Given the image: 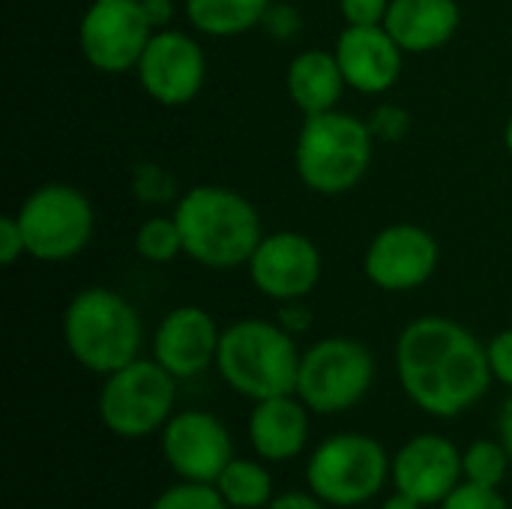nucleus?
Wrapping results in <instances>:
<instances>
[{
    "instance_id": "17",
    "label": "nucleus",
    "mask_w": 512,
    "mask_h": 509,
    "mask_svg": "<svg viewBox=\"0 0 512 509\" xmlns=\"http://www.w3.org/2000/svg\"><path fill=\"white\" fill-rule=\"evenodd\" d=\"M336 60L345 75V84L357 93H387L402 75L405 51L390 36L384 24L354 27L348 24L336 39Z\"/></svg>"
},
{
    "instance_id": "2",
    "label": "nucleus",
    "mask_w": 512,
    "mask_h": 509,
    "mask_svg": "<svg viewBox=\"0 0 512 509\" xmlns=\"http://www.w3.org/2000/svg\"><path fill=\"white\" fill-rule=\"evenodd\" d=\"M174 219L183 252L210 270H234L249 264L264 240L255 204L228 186H195L177 198Z\"/></svg>"
},
{
    "instance_id": "5",
    "label": "nucleus",
    "mask_w": 512,
    "mask_h": 509,
    "mask_svg": "<svg viewBox=\"0 0 512 509\" xmlns=\"http://www.w3.org/2000/svg\"><path fill=\"white\" fill-rule=\"evenodd\" d=\"M372 153V126L333 108L324 114H306L294 147V165L306 189L333 198L351 192L366 177Z\"/></svg>"
},
{
    "instance_id": "4",
    "label": "nucleus",
    "mask_w": 512,
    "mask_h": 509,
    "mask_svg": "<svg viewBox=\"0 0 512 509\" xmlns=\"http://www.w3.org/2000/svg\"><path fill=\"white\" fill-rule=\"evenodd\" d=\"M141 342V315L111 288H84L63 312V345L69 357L93 375L105 378L138 360Z\"/></svg>"
},
{
    "instance_id": "36",
    "label": "nucleus",
    "mask_w": 512,
    "mask_h": 509,
    "mask_svg": "<svg viewBox=\"0 0 512 509\" xmlns=\"http://www.w3.org/2000/svg\"><path fill=\"white\" fill-rule=\"evenodd\" d=\"M498 438H501V444L507 447L512 462V396L504 402V408H501V414H498Z\"/></svg>"
},
{
    "instance_id": "23",
    "label": "nucleus",
    "mask_w": 512,
    "mask_h": 509,
    "mask_svg": "<svg viewBox=\"0 0 512 509\" xmlns=\"http://www.w3.org/2000/svg\"><path fill=\"white\" fill-rule=\"evenodd\" d=\"M462 468H465V480L468 483H480V486H492L501 489V483L507 480L512 462L507 447L492 438L474 441L468 444V450L462 453Z\"/></svg>"
},
{
    "instance_id": "22",
    "label": "nucleus",
    "mask_w": 512,
    "mask_h": 509,
    "mask_svg": "<svg viewBox=\"0 0 512 509\" xmlns=\"http://www.w3.org/2000/svg\"><path fill=\"white\" fill-rule=\"evenodd\" d=\"M231 509H264L273 498V477L264 459H231L213 483Z\"/></svg>"
},
{
    "instance_id": "10",
    "label": "nucleus",
    "mask_w": 512,
    "mask_h": 509,
    "mask_svg": "<svg viewBox=\"0 0 512 509\" xmlns=\"http://www.w3.org/2000/svg\"><path fill=\"white\" fill-rule=\"evenodd\" d=\"M153 33L141 0H93L81 15L78 45L93 69L120 75L138 66Z\"/></svg>"
},
{
    "instance_id": "9",
    "label": "nucleus",
    "mask_w": 512,
    "mask_h": 509,
    "mask_svg": "<svg viewBox=\"0 0 512 509\" xmlns=\"http://www.w3.org/2000/svg\"><path fill=\"white\" fill-rule=\"evenodd\" d=\"M15 216L24 231L27 255L48 264L81 255L96 231L90 198L69 183H45L33 189Z\"/></svg>"
},
{
    "instance_id": "29",
    "label": "nucleus",
    "mask_w": 512,
    "mask_h": 509,
    "mask_svg": "<svg viewBox=\"0 0 512 509\" xmlns=\"http://www.w3.org/2000/svg\"><path fill=\"white\" fill-rule=\"evenodd\" d=\"M264 30L273 36V39H294L303 27L300 21V12L288 3H270L267 15H264Z\"/></svg>"
},
{
    "instance_id": "24",
    "label": "nucleus",
    "mask_w": 512,
    "mask_h": 509,
    "mask_svg": "<svg viewBox=\"0 0 512 509\" xmlns=\"http://www.w3.org/2000/svg\"><path fill=\"white\" fill-rule=\"evenodd\" d=\"M135 252L150 264H168L183 252V237L171 216H150L135 231Z\"/></svg>"
},
{
    "instance_id": "8",
    "label": "nucleus",
    "mask_w": 512,
    "mask_h": 509,
    "mask_svg": "<svg viewBox=\"0 0 512 509\" xmlns=\"http://www.w3.org/2000/svg\"><path fill=\"white\" fill-rule=\"evenodd\" d=\"M375 384V357L348 336H327L300 357L297 396L312 414L330 417L357 408Z\"/></svg>"
},
{
    "instance_id": "13",
    "label": "nucleus",
    "mask_w": 512,
    "mask_h": 509,
    "mask_svg": "<svg viewBox=\"0 0 512 509\" xmlns=\"http://www.w3.org/2000/svg\"><path fill=\"white\" fill-rule=\"evenodd\" d=\"M366 279L390 294H405L432 279L438 270V240L411 222H396L378 231L363 258Z\"/></svg>"
},
{
    "instance_id": "18",
    "label": "nucleus",
    "mask_w": 512,
    "mask_h": 509,
    "mask_svg": "<svg viewBox=\"0 0 512 509\" xmlns=\"http://www.w3.org/2000/svg\"><path fill=\"white\" fill-rule=\"evenodd\" d=\"M309 408L297 393L255 402L249 414V444L264 462H291L309 447Z\"/></svg>"
},
{
    "instance_id": "16",
    "label": "nucleus",
    "mask_w": 512,
    "mask_h": 509,
    "mask_svg": "<svg viewBox=\"0 0 512 509\" xmlns=\"http://www.w3.org/2000/svg\"><path fill=\"white\" fill-rule=\"evenodd\" d=\"M222 330L201 306L171 309L153 333V360L177 381L198 378L216 363Z\"/></svg>"
},
{
    "instance_id": "35",
    "label": "nucleus",
    "mask_w": 512,
    "mask_h": 509,
    "mask_svg": "<svg viewBox=\"0 0 512 509\" xmlns=\"http://www.w3.org/2000/svg\"><path fill=\"white\" fill-rule=\"evenodd\" d=\"M144 3V12L153 24V30H165L168 21L174 18V3L171 0H141Z\"/></svg>"
},
{
    "instance_id": "11",
    "label": "nucleus",
    "mask_w": 512,
    "mask_h": 509,
    "mask_svg": "<svg viewBox=\"0 0 512 509\" xmlns=\"http://www.w3.org/2000/svg\"><path fill=\"white\" fill-rule=\"evenodd\" d=\"M135 72L153 102L180 108L201 93L207 78V57L189 33L165 27L153 33Z\"/></svg>"
},
{
    "instance_id": "34",
    "label": "nucleus",
    "mask_w": 512,
    "mask_h": 509,
    "mask_svg": "<svg viewBox=\"0 0 512 509\" xmlns=\"http://www.w3.org/2000/svg\"><path fill=\"white\" fill-rule=\"evenodd\" d=\"M327 504L321 498H315L312 492H285L276 495L264 509H324Z\"/></svg>"
},
{
    "instance_id": "38",
    "label": "nucleus",
    "mask_w": 512,
    "mask_h": 509,
    "mask_svg": "<svg viewBox=\"0 0 512 509\" xmlns=\"http://www.w3.org/2000/svg\"><path fill=\"white\" fill-rule=\"evenodd\" d=\"M504 144H507V153L512 156V117L507 120V126H504Z\"/></svg>"
},
{
    "instance_id": "28",
    "label": "nucleus",
    "mask_w": 512,
    "mask_h": 509,
    "mask_svg": "<svg viewBox=\"0 0 512 509\" xmlns=\"http://www.w3.org/2000/svg\"><path fill=\"white\" fill-rule=\"evenodd\" d=\"M390 3L393 0H339V9H342L345 24L375 27V24H384V18L390 12Z\"/></svg>"
},
{
    "instance_id": "7",
    "label": "nucleus",
    "mask_w": 512,
    "mask_h": 509,
    "mask_svg": "<svg viewBox=\"0 0 512 509\" xmlns=\"http://www.w3.org/2000/svg\"><path fill=\"white\" fill-rule=\"evenodd\" d=\"M177 378L156 360H132L129 366L105 375L99 390V420L102 426L126 441L162 432L174 417Z\"/></svg>"
},
{
    "instance_id": "30",
    "label": "nucleus",
    "mask_w": 512,
    "mask_h": 509,
    "mask_svg": "<svg viewBox=\"0 0 512 509\" xmlns=\"http://www.w3.org/2000/svg\"><path fill=\"white\" fill-rule=\"evenodd\" d=\"M369 126H372V135H378L384 141H399L411 129V120H408V114L402 108L384 105V108H375Z\"/></svg>"
},
{
    "instance_id": "32",
    "label": "nucleus",
    "mask_w": 512,
    "mask_h": 509,
    "mask_svg": "<svg viewBox=\"0 0 512 509\" xmlns=\"http://www.w3.org/2000/svg\"><path fill=\"white\" fill-rule=\"evenodd\" d=\"M21 255H27V243H24L18 216H3L0 219V261L12 267Z\"/></svg>"
},
{
    "instance_id": "19",
    "label": "nucleus",
    "mask_w": 512,
    "mask_h": 509,
    "mask_svg": "<svg viewBox=\"0 0 512 509\" xmlns=\"http://www.w3.org/2000/svg\"><path fill=\"white\" fill-rule=\"evenodd\" d=\"M456 0H393L384 27L405 54H426L447 45L459 30Z\"/></svg>"
},
{
    "instance_id": "20",
    "label": "nucleus",
    "mask_w": 512,
    "mask_h": 509,
    "mask_svg": "<svg viewBox=\"0 0 512 509\" xmlns=\"http://www.w3.org/2000/svg\"><path fill=\"white\" fill-rule=\"evenodd\" d=\"M285 87L303 114H324V111H333L339 105L342 90L348 84H345V75H342L333 51L309 48V51H300L288 63Z\"/></svg>"
},
{
    "instance_id": "31",
    "label": "nucleus",
    "mask_w": 512,
    "mask_h": 509,
    "mask_svg": "<svg viewBox=\"0 0 512 509\" xmlns=\"http://www.w3.org/2000/svg\"><path fill=\"white\" fill-rule=\"evenodd\" d=\"M486 348H489V366H492L495 381H501L512 390V327L501 330Z\"/></svg>"
},
{
    "instance_id": "15",
    "label": "nucleus",
    "mask_w": 512,
    "mask_h": 509,
    "mask_svg": "<svg viewBox=\"0 0 512 509\" xmlns=\"http://www.w3.org/2000/svg\"><path fill=\"white\" fill-rule=\"evenodd\" d=\"M462 480V450L444 435H414L393 456V489L411 495L423 507H441Z\"/></svg>"
},
{
    "instance_id": "3",
    "label": "nucleus",
    "mask_w": 512,
    "mask_h": 509,
    "mask_svg": "<svg viewBox=\"0 0 512 509\" xmlns=\"http://www.w3.org/2000/svg\"><path fill=\"white\" fill-rule=\"evenodd\" d=\"M300 357L294 336L279 321L243 318L222 330L216 369L237 396L261 402L297 393Z\"/></svg>"
},
{
    "instance_id": "6",
    "label": "nucleus",
    "mask_w": 512,
    "mask_h": 509,
    "mask_svg": "<svg viewBox=\"0 0 512 509\" xmlns=\"http://www.w3.org/2000/svg\"><path fill=\"white\" fill-rule=\"evenodd\" d=\"M393 480V459L384 444L363 432L324 438L306 462V486L327 507L354 509L375 501Z\"/></svg>"
},
{
    "instance_id": "12",
    "label": "nucleus",
    "mask_w": 512,
    "mask_h": 509,
    "mask_svg": "<svg viewBox=\"0 0 512 509\" xmlns=\"http://www.w3.org/2000/svg\"><path fill=\"white\" fill-rule=\"evenodd\" d=\"M162 459L189 483H216L234 459L228 426L210 411H180L162 429Z\"/></svg>"
},
{
    "instance_id": "25",
    "label": "nucleus",
    "mask_w": 512,
    "mask_h": 509,
    "mask_svg": "<svg viewBox=\"0 0 512 509\" xmlns=\"http://www.w3.org/2000/svg\"><path fill=\"white\" fill-rule=\"evenodd\" d=\"M150 509H231L225 504V498L219 495V489L213 483H189L180 480L177 486L165 489L162 495H156V501Z\"/></svg>"
},
{
    "instance_id": "1",
    "label": "nucleus",
    "mask_w": 512,
    "mask_h": 509,
    "mask_svg": "<svg viewBox=\"0 0 512 509\" xmlns=\"http://www.w3.org/2000/svg\"><path fill=\"white\" fill-rule=\"evenodd\" d=\"M396 378L429 417H462L492 387L489 348L459 321L423 315L396 339Z\"/></svg>"
},
{
    "instance_id": "14",
    "label": "nucleus",
    "mask_w": 512,
    "mask_h": 509,
    "mask_svg": "<svg viewBox=\"0 0 512 509\" xmlns=\"http://www.w3.org/2000/svg\"><path fill=\"white\" fill-rule=\"evenodd\" d=\"M246 267L255 291L276 303H288L306 300L315 291L324 261L312 237L300 231H276L264 234Z\"/></svg>"
},
{
    "instance_id": "21",
    "label": "nucleus",
    "mask_w": 512,
    "mask_h": 509,
    "mask_svg": "<svg viewBox=\"0 0 512 509\" xmlns=\"http://www.w3.org/2000/svg\"><path fill=\"white\" fill-rule=\"evenodd\" d=\"M273 0H186V18L189 24L216 39H231L240 33H249L258 27L267 15Z\"/></svg>"
},
{
    "instance_id": "37",
    "label": "nucleus",
    "mask_w": 512,
    "mask_h": 509,
    "mask_svg": "<svg viewBox=\"0 0 512 509\" xmlns=\"http://www.w3.org/2000/svg\"><path fill=\"white\" fill-rule=\"evenodd\" d=\"M381 509H423L420 501H414L411 495H405V492H393L390 498H384V504Z\"/></svg>"
},
{
    "instance_id": "27",
    "label": "nucleus",
    "mask_w": 512,
    "mask_h": 509,
    "mask_svg": "<svg viewBox=\"0 0 512 509\" xmlns=\"http://www.w3.org/2000/svg\"><path fill=\"white\" fill-rule=\"evenodd\" d=\"M441 509H510V504H507V498H504L498 489L462 480V483L444 498Z\"/></svg>"
},
{
    "instance_id": "33",
    "label": "nucleus",
    "mask_w": 512,
    "mask_h": 509,
    "mask_svg": "<svg viewBox=\"0 0 512 509\" xmlns=\"http://www.w3.org/2000/svg\"><path fill=\"white\" fill-rule=\"evenodd\" d=\"M279 324L291 333V336H300L312 327V309L303 303V300H288L282 303V312H279Z\"/></svg>"
},
{
    "instance_id": "26",
    "label": "nucleus",
    "mask_w": 512,
    "mask_h": 509,
    "mask_svg": "<svg viewBox=\"0 0 512 509\" xmlns=\"http://www.w3.org/2000/svg\"><path fill=\"white\" fill-rule=\"evenodd\" d=\"M132 189L138 195V201H147V204H165L177 195V183L174 177L153 165V162H144L135 168V177H132Z\"/></svg>"
}]
</instances>
